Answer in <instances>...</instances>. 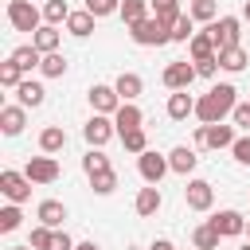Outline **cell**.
Returning a JSON list of instances; mask_svg holds the SVG:
<instances>
[{
    "mask_svg": "<svg viewBox=\"0 0 250 250\" xmlns=\"http://www.w3.org/2000/svg\"><path fill=\"white\" fill-rule=\"evenodd\" d=\"M234 105H238V90H234L230 82H219V86H211L203 98H195V117H199L203 125H215V121H227V117L234 113Z\"/></svg>",
    "mask_w": 250,
    "mask_h": 250,
    "instance_id": "6da1fadb",
    "label": "cell"
},
{
    "mask_svg": "<svg viewBox=\"0 0 250 250\" xmlns=\"http://www.w3.org/2000/svg\"><path fill=\"white\" fill-rule=\"evenodd\" d=\"M129 35H133V43H137V47H164V43H172V27H168V23H160L156 16H145L141 23H133V27H129Z\"/></svg>",
    "mask_w": 250,
    "mask_h": 250,
    "instance_id": "7a4b0ae2",
    "label": "cell"
},
{
    "mask_svg": "<svg viewBox=\"0 0 250 250\" xmlns=\"http://www.w3.org/2000/svg\"><path fill=\"white\" fill-rule=\"evenodd\" d=\"M238 141V133H234V121L227 125V121H215V125H199L195 129V148H230Z\"/></svg>",
    "mask_w": 250,
    "mask_h": 250,
    "instance_id": "3957f363",
    "label": "cell"
},
{
    "mask_svg": "<svg viewBox=\"0 0 250 250\" xmlns=\"http://www.w3.org/2000/svg\"><path fill=\"white\" fill-rule=\"evenodd\" d=\"M8 23H12L16 31L35 35V31L43 27V12H39L31 0H8Z\"/></svg>",
    "mask_w": 250,
    "mask_h": 250,
    "instance_id": "277c9868",
    "label": "cell"
},
{
    "mask_svg": "<svg viewBox=\"0 0 250 250\" xmlns=\"http://www.w3.org/2000/svg\"><path fill=\"white\" fill-rule=\"evenodd\" d=\"M82 137H86L90 148H102V145H109V141L117 137V125H113L109 113H94V117L82 125Z\"/></svg>",
    "mask_w": 250,
    "mask_h": 250,
    "instance_id": "5b68a950",
    "label": "cell"
},
{
    "mask_svg": "<svg viewBox=\"0 0 250 250\" xmlns=\"http://www.w3.org/2000/svg\"><path fill=\"white\" fill-rule=\"evenodd\" d=\"M0 191L8 195V203H27V199H31V180H27V172L4 168V172H0Z\"/></svg>",
    "mask_w": 250,
    "mask_h": 250,
    "instance_id": "8992f818",
    "label": "cell"
},
{
    "mask_svg": "<svg viewBox=\"0 0 250 250\" xmlns=\"http://www.w3.org/2000/svg\"><path fill=\"white\" fill-rule=\"evenodd\" d=\"M207 27H211L219 51H223V47H238V39H242V20H238V16H219V20H211Z\"/></svg>",
    "mask_w": 250,
    "mask_h": 250,
    "instance_id": "52a82bcc",
    "label": "cell"
},
{
    "mask_svg": "<svg viewBox=\"0 0 250 250\" xmlns=\"http://www.w3.org/2000/svg\"><path fill=\"white\" fill-rule=\"evenodd\" d=\"M137 172H141V180H145V184H160V180L172 172V164H168V156H160V152L145 148V152L137 156Z\"/></svg>",
    "mask_w": 250,
    "mask_h": 250,
    "instance_id": "ba28073f",
    "label": "cell"
},
{
    "mask_svg": "<svg viewBox=\"0 0 250 250\" xmlns=\"http://www.w3.org/2000/svg\"><path fill=\"white\" fill-rule=\"evenodd\" d=\"M160 78H164V86H168V90H188V86L199 78V70H195V62L176 59V62H168V66H164V74H160Z\"/></svg>",
    "mask_w": 250,
    "mask_h": 250,
    "instance_id": "9c48e42d",
    "label": "cell"
},
{
    "mask_svg": "<svg viewBox=\"0 0 250 250\" xmlns=\"http://www.w3.org/2000/svg\"><path fill=\"white\" fill-rule=\"evenodd\" d=\"M23 172H27V180H31V184H55V180L62 176V168H59V160H55L51 152H43V156H31Z\"/></svg>",
    "mask_w": 250,
    "mask_h": 250,
    "instance_id": "30bf717a",
    "label": "cell"
},
{
    "mask_svg": "<svg viewBox=\"0 0 250 250\" xmlns=\"http://www.w3.org/2000/svg\"><path fill=\"white\" fill-rule=\"evenodd\" d=\"M86 98H90V105H94V113H117V105H121V94H117V86H105V82H94L90 90H86Z\"/></svg>",
    "mask_w": 250,
    "mask_h": 250,
    "instance_id": "8fae6325",
    "label": "cell"
},
{
    "mask_svg": "<svg viewBox=\"0 0 250 250\" xmlns=\"http://www.w3.org/2000/svg\"><path fill=\"white\" fill-rule=\"evenodd\" d=\"M211 227H215L223 238H238V234H246V215L234 211V207H223V211L211 215Z\"/></svg>",
    "mask_w": 250,
    "mask_h": 250,
    "instance_id": "7c38bea8",
    "label": "cell"
},
{
    "mask_svg": "<svg viewBox=\"0 0 250 250\" xmlns=\"http://www.w3.org/2000/svg\"><path fill=\"white\" fill-rule=\"evenodd\" d=\"M184 203H188L191 211H211V203H215V188H211L207 180H188V188H184Z\"/></svg>",
    "mask_w": 250,
    "mask_h": 250,
    "instance_id": "4fadbf2b",
    "label": "cell"
},
{
    "mask_svg": "<svg viewBox=\"0 0 250 250\" xmlns=\"http://www.w3.org/2000/svg\"><path fill=\"white\" fill-rule=\"evenodd\" d=\"M160 207H164L160 184H148V188H141V191H137V199H133V211H137L141 219H152V215H156Z\"/></svg>",
    "mask_w": 250,
    "mask_h": 250,
    "instance_id": "5bb4252c",
    "label": "cell"
},
{
    "mask_svg": "<svg viewBox=\"0 0 250 250\" xmlns=\"http://www.w3.org/2000/svg\"><path fill=\"white\" fill-rule=\"evenodd\" d=\"M23 125H27V109H23L20 102L0 109V129H4V137H20V133H23Z\"/></svg>",
    "mask_w": 250,
    "mask_h": 250,
    "instance_id": "9a60e30c",
    "label": "cell"
},
{
    "mask_svg": "<svg viewBox=\"0 0 250 250\" xmlns=\"http://www.w3.org/2000/svg\"><path fill=\"white\" fill-rule=\"evenodd\" d=\"M188 55H191V62H195V59H211V55H219V47H215V35H211V27L195 31V35L188 39Z\"/></svg>",
    "mask_w": 250,
    "mask_h": 250,
    "instance_id": "2e32d148",
    "label": "cell"
},
{
    "mask_svg": "<svg viewBox=\"0 0 250 250\" xmlns=\"http://www.w3.org/2000/svg\"><path fill=\"white\" fill-rule=\"evenodd\" d=\"M16 102H20L23 109H35V105H43V102H47V90H43V82H31V78H23V82L16 86Z\"/></svg>",
    "mask_w": 250,
    "mask_h": 250,
    "instance_id": "e0dca14e",
    "label": "cell"
},
{
    "mask_svg": "<svg viewBox=\"0 0 250 250\" xmlns=\"http://www.w3.org/2000/svg\"><path fill=\"white\" fill-rule=\"evenodd\" d=\"M191 113H195V98L188 90H172L168 94V117L172 121H188Z\"/></svg>",
    "mask_w": 250,
    "mask_h": 250,
    "instance_id": "ac0fdd59",
    "label": "cell"
},
{
    "mask_svg": "<svg viewBox=\"0 0 250 250\" xmlns=\"http://www.w3.org/2000/svg\"><path fill=\"white\" fill-rule=\"evenodd\" d=\"M113 125H117V133H125V129H141V125H145L141 105H137V102H121L117 113H113Z\"/></svg>",
    "mask_w": 250,
    "mask_h": 250,
    "instance_id": "d6986e66",
    "label": "cell"
},
{
    "mask_svg": "<svg viewBox=\"0 0 250 250\" xmlns=\"http://www.w3.org/2000/svg\"><path fill=\"white\" fill-rule=\"evenodd\" d=\"M113 86H117V94H121V102H137V98L145 94V78H141V74H133V70H121Z\"/></svg>",
    "mask_w": 250,
    "mask_h": 250,
    "instance_id": "ffe728a7",
    "label": "cell"
},
{
    "mask_svg": "<svg viewBox=\"0 0 250 250\" xmlns=\"http://www.w3.org/2000/svg\"><path fill=\"white\" fill-rule=\"evenodd\" d=\"M168 164H172V172H176V176H188V172H195L199 156H195V148H188V145H176V148L168 152Z\"/></svg>",
    "mask_w": 250,
    "mask_h": 250,
    "instance_id": "44dd1931",
    "label": "cell"
},
{
    "mask_svg": "<svg viewBox=\"0 0 250 250\" xmlns=\"http://www.w3.org/2000/svg\"><path fill=\"white\" fill-rule=\"evenodd\" d=\"M35 219H39L43 227H51V230H59V227H62V219H66V207H62L59 199H43V203L35 207Z\"/></svg>",
    "mask_w": 250,
    "mask_h": 250,
    "instance_id": "7402d4cb",
    "label": "cell"
},
{
    "mask_svg": "<svg viewBox=\"0 0 250 250\" xmlns=\"http://www.w3.org/2000/svg\"><path fill=\"white\" fill-rule=\"evenodd\" d=\"M94 12L90 8H78V12H70V20H66V31L74 35V39H86V35H94Z\"/></svg>",
    "mask_w": 250,
    "mask_h": 250,
    "instance_id": "603a6c76",
    "label": "cell"
},
{
    "mask_svg": "<svg viewBox=\"0 0 250 250\" xmlns=\"http://www.w3.org/2000/svg\"><path fill=\"white\" fill-rule=\"evenodd\" d=\"M246 62H250V55L242 51V43H238V47H223V51H219V66H223L227 74H238V70H246Z\"/></svg>",
    "mask_w": 250,
    "mask_h": 250,
    "instance_id": "cb8c5ba5",
    "label": "cell"
},
{
    "mask_svg": "<svg viewBox=\"0 0 250 250\" xmlns=\"http://www.w3.org/2000/svg\"><path fill=\"white\" fill-rule=\"evenodd\" d=\"M39 148L51 152V156L62 152V148H66V129H62V125H47V129L39 133Z\"/></svg>",
    "mask_w": 250,
    "mask_h": 250,
    "instance_id": "d4e9b609",
    "label": "cell"
},
{
    "mask_svg": "<svg viewBox=\"0 0 250 250\" xmlns=\"http://www.w3.org/2000/svg\"><path fill=\"white\" fill-rule=\"evenodd\" d=\"M219 238H223V234L211 227V219L191 230V246H195V250H219Z\"/></svg>",
    "mask_w": 250,
    "mask_h": 250,
    "instance_id": "484cf974",
    "label": "cell"
},
{
    "mask_svg": "<svg viewBox=\"0 0 250 250\" xmlns=\"http://www.w3.org/2000/svg\"><path fill=\"white\" fill-rule=\"evenodd\" d=\"M31 43L43 51V55H51V51H59V43H62V35H59V27L55 23H43L35 35H31Z\"/></svg>",
    "mask_w": 250,
    "mask_h": 250,
    "instance_id": "4316f807",
    "label": "cell"
},
{
    "mask_svg": "<svg viewBox=\"0 0 250 250\" xmlns=\"http://www.w3.org/2000/svg\"><path fill=\"white\" fill-rule=\"evenodd\" d=\"M8 59H12L20 70H31V66H39V62H43V51H39L35 43H23V47H16Z\"/></svg>",
    "mask_w": 250,
    "mask_h": 250,
    "instance_id": "83f0119b",
    "label": "cell"
},
{
    "mask_svg": "<svg viewBox=\"0 0 250 250\" xmlns=\"http://www.w3.org/2000/svg\"><path fill=\"white\" fill-rule=\"evenodd\" d=\"M121 20H125V27H133V23H141L145 16H152V8H148V0H121V12H117Z\"/></svg>",
    "mask_w": 250,
    "mask_h": 250,
    "instance_id": "f1b7e54d",
    "label": "cell"
},
{
    "mask_svg": "<svg viewBox=\"0 0 250 250\" xmlns=\"http://www.w3.org/2000/svg\"><path fill=\"white\" fill-rule=\"evenodd\" d=\"M70 12H74V8H70L66 0H43V23H55V27H59V23L70 20Z\"/></svg>",
    "mask_w": 250,
    "mask_h": 250,
    "instance_id": "f546056e",
    "label": "cell"
},
{
    "mask_svg": "<svg viewBox=\"0 0 250 250\" xmlns=\"http://www.w3.org/2000/svg\"><path fill=\"white\" fill-rule=\"evenodd\" d=\"M148 8H152V16H156L160 23H168V27L184 16V12H180V0H148Z\"/></svg>",
    "mask_w": 250,
    "mask_h": 250,
    "instance_id": "4dcf8cb0",
    "label": "cell"
},
{
    "mask_svg": "<svg viewBox=\"0 0 250 250\" xmlns=\"http://www.w3.org/2000/svg\"><path fill=\"white\" fill-rule=\"evenodd\" d=\"M188 16L199 20V23H211V20H219V0H191Z\"/></svg>",
    "mask_w": 250,
    "mask_h": 250,
    "instance_id": "1f68e13d",
    "label": "cell"
},
{
    "mask_svg": "<svg viewBox=\"0 0 250 250\" xmlns=\"http://www.w3.org/2000/svg\"><path fill=\"white\" fill-rule=\"evenodd\" d=\"M121 137V145H125V152H133V156H141L145 148H148V137H145V125L141 129H125V133H117Z\"/></svg>",
    "mask_w": 250,
    "mask_h": 250,
    "instance_id": "d6a6232c",
    "label": "cell"
},
{
    "mask_svg": "<svg viewBox=\"0 0 250 250\" xmlns=\"http://www.w3.org/2000/svg\"><path fill=\"white\" fill-rule=\"evenodd\" d=\"M82 168H86V176H98V172H109L113 164H109V156H105L102 148H90V152L82 156Z\"/></svg>",
    "mask_w": 250,
    "mask_h": 250,
    "instance_id": "836d02e7",
    "label": "cell"
},
{
    "mask_svg": "<svg viewBox=\"0 0 250 250\" xmlns=\"http://www.w3.org/2000/svg\"><path fill=\"white\" fill-rule=\"evenodd\" d=\"M39 70H43V78H62V74H66V59H62L59 51H51V55H43Z\"/></svg>",
    "mask_w": 250,
    "mask_h": 250,
    "instance_id": "e575fe53",
    "label": "cell"
},
{
    "mask_svg": "<svg viewBox=\"0 0 250 250\" xmlns=\"http://www.w3.org/2000/svg\"><path fill=\"white\" fill-rule=\"evenodd\" d=\"M20 223H23V211H20V203H8V207L0 211V234H12V230H20Z\"/></svg>",
    "mask_w": 250,
    "mask_h": 250,
    "instance_id": "d590c367",
    "label": "cell"
},
{
    "mask_svg": "<svg viewBox=\"0 0 250 250\" xmlns=\"http://www.w3.org/2000/svg\"><path fill=\"white\" fill-rule=\"evenodd\" d=\"M90 188H94V195H113V188H117V172L109 168V172L90 176Z\"/></svg>",
    "mask_w": 250,
    "mask_h": 250,
    "instance_id": "8d00e7d4",
    "label": "cell"
},
{
    "mask_svg": "<svg viewBox=\"0 0 250 250\" xmlns=\"http://www.w3.org/2000/svg\"><path fill=\"white\" fill-rule=\"evenodd\" d=\"M20 82H23V70H20L12 59H8V62H0V86H4V90H16Z\"/></svg>",
    "mask_w": 250,
    "mask_h": 250,
    "instance_id": "74e56055",
    "label": "cell"
},
{
    "mask_svg": "<svg viewBox=\"0 0 250 250\" xmlns=\"http://www.w3.org/2000/svg\"><path fill=\"white\" fill-rule=\"evenodd\" d=\"M195 35V20L191 16H180L176 23H172V43H188Z\"/></svg>",
    "mask_w": 250,
    "mask_h": 250,
    "instance_id": "f35d334b",
    "label": "cell"
},
{
    "mask_svg": "<svg viewBox=\"0 0 250 250\" xmlns=\"http://www.w3.org/2000/svg\"><path fill=\"white\" fill-rule=\"evenodd\" d=\"M86 8L102 20V16H113V12H121V0H86Z\"/></svg>",
    "mask_w": 250,
    "mask_h": 250,
    "instance_id": "ab89813d",
    "label": "cell"
},
{
    "mask_svg": "<svg viewBox=\"0 0 250 250\" xmlns=\"http://www.w3.org/2000/svg\"><path fill=\"white\" fill-rule=\"evenodd\" d=\"M230 152H234V160H238V164H246V168H250V133H242V137L230 145Z\"/></svg>",
    "mask_w": 250,
    "mask_h": 250,
    "instance_id": "60d3db41",
    "label": "cell"
},
{
    "mask_svg": "<svg viewBox=\"0 0 250 250\" xmlns=\"http://www.w3.org/2000/svg\"><path fill=\"white\" fill-rule=\"evenodd\" d=\"M51 234H55V230H51V227H43V223H39V227H31V246H35V250H47V246H51Z\"/></svg>",
    "mask_w": 250,
    "mask_h": 250,
    "instance_id": "b9f144b4",
    "label": "cell"
},
{
    "mask_svg": "<svg viewBox=\"0 0 250 250\" xmlns=\"http://www.w3.org/2000/svg\"><path fill=\"white\" fill-rule=\"evenodd\" d=\"M230 121H234V129H246L250 133V102H238L234 113H230Z\"/></svg>",
    "mask_w": 250,
    "mask_h": 250,
    "instance_id": "7bdbcfd3",
    "label": "cell"
},
{
    "mask_svg": "<svg viewBox=\"0 0 250 250\" xmlns=\"http://www.w3.org/2000/svg\"><path fill=\"white\" fill-rule=\"evenodd\" d=\"M195 70H199V78H215V70H223V66H219V55H211V59H195Z\"/></svg>",
    "mask_w": 250,
    "mask_h": 250,
    "instance_id": "ee69618b",
    "label": "cell"
},
{
    "mask_svg": "<svg viewBox=\"0 0 250 250\" xmlns=\"http://www.w3.org/2000/svg\"><path fill=\"white\" fill-rule=\"evenodd\" d=\"M74 246H78V242H74V238H70V234L59 227V230L51 234V246H47V250H74Z\"/></svg>",
    "mask_w": 250,
    "mask_h": 250,
    "instance_id": "f6af8a7d",
    "label": "cell"
},
{
    "mask_svg": "<svg viewBox=\"0 0 250 250\" xmlns=\"http://www.w3.org/2000/svg\"><path fill=\"white\" fill-rule=\"evenodd\" d=\"M148 250H176V246H172V242H168V238H156V242H152V246H148Z\"/></svg>",
    "mask_w": 250,
    "mask_h": 250,
    "instance_id": "bcb514c9",
    "label": "cell"
},
{
    "mask_svg": "<svg viewBox=\"0 0 250 250\" xmlns=\"http://www.w3.org/2000/svg\"><path fill=\"white\" fill-rule=\"evenodd\" d=\"M74 250H102V246H98V242H78Z\"/></svg>",
    "mask_w": 250,
    "mask_h": 250,
    "instance_id": "7dc6e473",
    "label": "cell"
},
{
    "mask_svg": "<svg viewBox=\"0 0 250 250\" xmlns=\"http://www.w3.org/2000/svg\"><path fill=\"white\" fill-rule=\"evenodd\" d=\"M12 250H35V246H31V242H27V246H12Z\"/></svg>",
    "mask_w": 250,
    "mask_h": 250,
    "instance_id": "c3c4849f",
    "label": "cell"
},
{
    "mask_svg": "<svg viewBox=\"0 0 250 250\" xmlns=\"http://www.w3.org/2000/svg\"><path fill=\"white\" fill-rule=\"evenodd\" d=\"M242 16H246V20H250V0H246V8H242Z\"/></svg>",
    "mask_w": 250,
    "mask_h": 250,
    "instance_id": "681fc988",
    "label": "cell"
},
{
    "mask_svg": "<svg viewBox=\"0 0 250 250\" xmlns=\"http://www.w3.org/2000/svg\"><path fill=\"white\" fill-rule=\"evenodd\" d=\"M246 234H250V219H246Z\"/></svg>",
    "mask_w": 250,
    "mask_h": 250,
    "instance_id": "f907efd6",
    "label": "cell"
},
{
    "mask_svg": "<svg viewBox=\"0 0 250 250\" xmlns=\"http://www.w3.org/2000/svg\"><path fill=\"white\" fill-rule=\"evenodd\" d=\"M242 250H250V242H246V246H242Z\"/></svg>",
    "mask_w": 250,
    "mask_h": 250,
    "instance_id": "816d5d0a",
    "label": "cell"
}]
</instances>
